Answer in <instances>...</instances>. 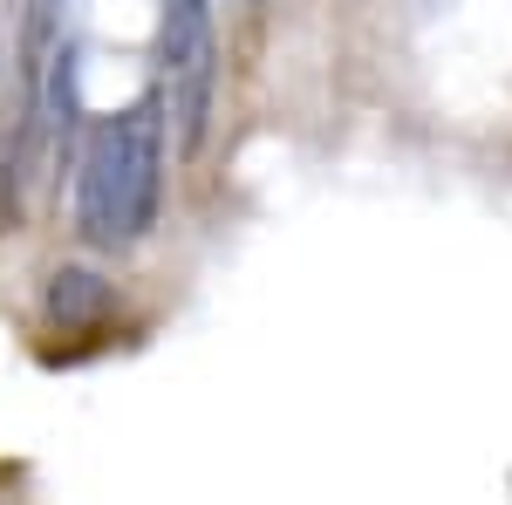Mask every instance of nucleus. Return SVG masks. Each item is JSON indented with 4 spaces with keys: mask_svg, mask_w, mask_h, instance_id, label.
Returning a JSON list of instances; mask_svg holds the SVG:
<instances>
[{
    "mask_svg": "<svg viewBox=\"0 0 512 505\" xmlns=\"http://www.w3.org/2000/svg\"><path fill=\"white\" fill-rule=\"evenodd\" d=\"M164 96H144L117 117H103L76 151V233L103 253L151 239L164 212Z\"/></svg>",
    "mask_w": 512,
    "mask_h": 505,
    "instance_id": "f257e3e1",
    "label": "nucleus"
},
{
    "mask_svg": "<svg viewBox=\"0 0 512 505\" xmlns=\"http://www.w3.org/2000/svg\"><path fill=\"white\" fill-rule=\"evenodd\" d=\"M158 96L178 151H205L212 103H219V21L212 0H164L158 14Z\"/></svg>",
    "mask_w": 512,
    "mask_h": 505,
    "instance_id": "f03ea898",
    "label": "nucleus"
},
{
    "mask_svg": "<svg viewBox=\"0 0 512 505\" xmlns=\"http://www.w3.org/2000/svg\"><path fill=\"white\" fill-rule=\"evenodd\" d=\"M110 308H117V294H110V280L96 267H55L48 287H41V314H48V328H62V335H89Z\"/></svg>",
    "mask_w": 512,
    "mask_h": 505,
    "instance_id": "7ed1b4c3",
    "label": "nucleus"
},
{
    "mask_svg": "<svg viewBox=\"0 0 512 505\" xmlns=\"http://www.w3.org/2000/svg\"><path fill=\"white\" fill-rule=\"evenodd\" d=\"M0 62H7V41H0Z\"/></svg>",
    "mask_w": 512,
    "mask_h": 505,
    "instance_id": "20e7f679",
    "label": "nucleus"
},
{
    "mask_svg": "<svg viewBox=\"0 0 512 505\" xmlns=\"http://www.w3.org/2000/svg\"><path fill=\"white\" fill-rule=\"evenodd\" d=\"M239 7H260V0H239Z\"/></svg>",
    "mask_w": 512,
    "mask_h": 505,
    "instance_id": "39448f33",
    "label": "nucleus"
}]
</instances>
